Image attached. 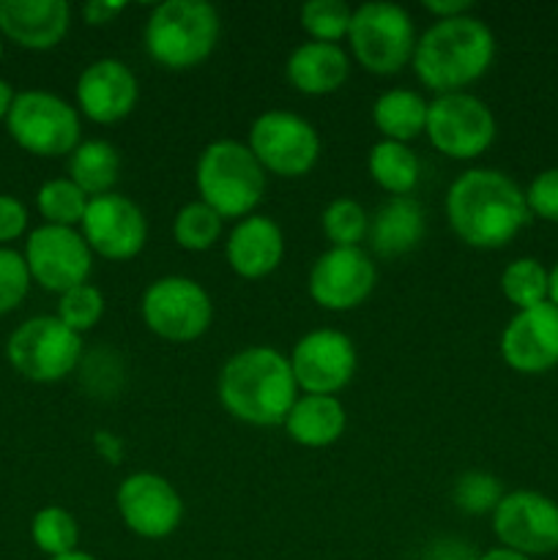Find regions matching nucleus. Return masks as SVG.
Wrapping results in <instances>:
<instances>
[{
    "instance_id": "1",
    "label": "nucleus",
    "mask_w": 558,
    "mask_h": 560,
    "mask_svg": "<svg viewBox=\"0 0 558 560\" xmlns=\"http://www.w3.org/2000/svg\"><path fill=\"white\" fill-rule=\"evenodd\" d=\"M449 228L474 249H501L531 222L525 191L501 170L474 167L446 191Z\"/></svg>"
},
{
    "instance_id": "2",
    "label": "nucleus",
    "mask_w": 558,
    "mask_h": 560,
    "mask_svg": "<svg viewBox=\"0 0 558 560\" xmlns=\"http://www.w3.org/2000/svg\"><path fill=\"white\" fill-rule=\"evenodd\" d=\"M222 408L249 427H279L299 399L288 355L268 345H252L224 361L217 381Z\"/></svg>"
},
{
    "instance_id": "3",
    "label": "nucleus",
    "mask_w": 558,
    "mask_h": 560,
    "mask_svg": "<svg viewBox=\"0 0 558 560\" xmlns=\"http://www.w3.org/2000/svg\"><path fill=\"white\" fill-rule=\"evenodd\" d=\"M496 58V36L474 14L432 22L421 38H416V77L435 96L460 93L487 74Z\"/></svg>"
},
{
    "instance_id": "4",
    "label": "nucleus",
    "mask_w": 558,
    "mask_h": 560,
    "mask_svg": "<svg viewBox=\"0 0 558 560\" xmlns=\"http://www.w3.org/2000/svg\"><path fill=\"white\" fill-rule=\"evenodd\" d=\"M219 31L222 22L217 9L206 0H164L148 16L142 44L153 63L186 71L211 58Z\"/></svg>"
},
{
    "instance_id": "5",
    "label": "nucleus",
    "mask_w": 558,
    "mask_h": 560,
    "mask_svg": "<svg viewBox=\"0 0 558 560\" xmlns=\"http://www.w3.org/2000/svg\"><path fill=\"white\" fill-rule=\"evenodd\" d=\"M200 200L222 219H246L266 195V170L246 142L213 140L202 148L195 167Z\"/></svg>"
},
{
    "instance_id": "6",
    "label": "nucleus",
    "mask_w": 558,
    "mask_h": 560,
    "mask_svg": "<svg viewBox=\"0 0 558 560\" xmlns=\"http://www.w3.org/2000/svg\"><path fill=\"white\" fill-rule=\"evenodd\" d=\"M348 42L361 69L388 77L403 71L414 60L416 27L403 5L370 0L353 9Z\"/></svg>"
},
{
    "instance_id": "7",
    "label": "nucleus",
    "mask_w": 558,
    "mask_h": 560,
    "mask_svg": "<svg viewBox=\"0 0 558 560\" xmlns=\"http://www.w3.org/2000/svg\"><path fill=\"white\" fill-rule=\"evenodd\" d=\"M9 135L33 156L58 159L80 145V113L49 91H22L9 109Z\"/></svg>"
},
{
    "instance_id": "8",
    "label": "nucleus",
    "mask_w": 558,
    "mask_h": 560,
    "mask_svg": "<svg viewBox=\"0 0 558 560\" xmlns=\"http://www.w3.org/2000/svg\"><path fill=\"white\" fill-rule=\"evenodd\" d=\"M142 323L164 342L186 345L211 328L213 301L200 282L189 277H162L140 299Z\"/></svg>"
},
{
    "instance_id": "9",
    "label": "nucleus",
    "mask_w": 558,
    "mask_h": 560,
    "mask_svg": "<svg viewBox=\"0 0 558 560\" xmlns=\"http://www.w3.org/2000/svg\"><path fill=\"white\" fill-rule=\"evenodd\" d=\"M9 364L33 383H58L82 361V337L58 315L31 317L11 331L5 342Z\"/></svg>"
},
{
    "instance_id": "10",
    "label": "nucleus",
    "mask_w": 558,
    "mask_h": 560,
    "mask_svg": "<svg viewBox=\"0 0 558 560\" xmlns=\"http://www.w3.org/2000/svg\"><path fill=\"white\" fill-rule=\"evenodd\" d=\"M425 135L443 156L470 162L490 151L498 124L492 109L474 93H443L432 98L427 107Z\"/></svg>"
},
{
    "instance_id": "11",
    "label": "nucleus",
    "mask_w": 558,
    "mask_h": 560,
    "mask_svg": "<svg viewBox=\"0 0 558 560\" xmlns=\"http://www.w3.org/2000/svg\"><path fill=\"white\" fill-rule=\"evenodd\" d=\"M249 151L266 173L279 178H304L321 159V135L290 109H266L249 126Z\"/></svg>"
},
{
    "instance_id": "12",
    "label": "nucleus",
    "mask_w": 558,
    "mask_h": 560,
    "mask_svg": "<svg viewBox=\"0 0 558 560\" xmlns=\"http://www.w3.org/2000/svg\"><path fill=\"white\" fill-rule=\"evenodd\" d=\"M295 386L304 394L337 397L356 375L359 355L348 334L337 328H312L288 355Z\"/></svg>"
},
{
    "instance_id": "13",
    "label": "nucleus",
    "mask_w": 558,
    "mask_h": 560,
    "mask_svg": "<svg viewBox=\"0 0 558 560\" xmlns=\"http://www.w3.org/2000/svg\"><path fill=\"white\" fill-rule=\"evenodd\" d=\"M115 509L135 536L148 541L167 539L184 520V501L162 474L137 470L115 490Z\"/></svg>"
},
{
    "instance_id": "14",
    "label": "nucleus",
    "mask_w": 558,
    "mask_h": 560,
    "mask_svg": "<svg viewBox=\"0 0 558 560\" xmlns=\"http://www.w3.org/2000/svg\"><path fill=\"white\" fill-rule=\"evenodd\" d=\"M25 262L33 282L49 293L63 295L66 290L88 282L93 271V252L74 228L42 224L27 235Z\"/></svg>"
},
{
    "instance_id": "15",
    "label": "nucleus",
    "mask_w": 558,
    "mask_h": 560,
    "mask_svg": "<svg viewBox=\"0 0 558 560\" xmlns=\"http://www.w3.org/2000/svg\"><path fill=\"white\" fill-rule=\"evenodd\" d=\"M492 534L528 558L550 556L558 550V503L534 490L507 492L492 512Z\"/></svg>"
},
{
    "instance_id": "16",
    "label": "nucleus",
    "mask_w": 558,
    "mask_h": 560,
    "mask_svg": "<svg viewBox=\"0 0 558 560\" xmlns=\"http://www.w3.org/2000/svg\"><path fill=\"white\" fill-rule=\"evenodd\" d=\"M82 238L93 255L109 262L135 260L148 241V219L142 208L126 195L91 197L85 219H82Z\"/></svg>"
},
{
    "instance_id": "17",
    "label": "nucleus",
    "mask_w": 558,
    "mask_h": 560,
    "mask_svg": "<svg viewBox=\"0 0 558 560\" xmlns=\"http://www.w3.org/2000/svg\"><path fill=\"white\" fill-rule=\"evenodd\" d=\"M377 284L375 262L361 246H332L310 268V299L321 310L350 312L364 304Z\"/></svg>"
},
{
    "instance_id": "18",
    "label": "nucleus",
    "mask_w": 558,
    "mask_h": 560,
    "mask_svg": "<svg viewBox=\"0 0 558 560\" xmlns=\"http://www.w3.org/2000/svg\"><path fill=\"white\" fill-rule=\"evenodd\" d=\"M501 359L520 375H542L558 366V306L545 301L520 310L501 334Z\"/></svg>"
},
{
    "instance_id": "19",
    "label": "nucleus",
    "mask_w": 558,
    "mask_h": 560,
    "mask_svg": "<svg viewBox=\"0 0 558 560\" xmlns=\"http://www.w3.org/2000/svg\"><path fill=\"white\" fill-rule=\"evenodd\" d=\"M140 98L135 71L118 58H98L85 66L77 80V113L93 124H118L129 118Z\"/></svg>"
},
{
    "instance_id": "20",
    "label": "nucleus",
    "mask_w": 558,
    "mask_h": 560,
    "mask_svg": "<svg viewBox=\"0 0 558 560\" xmlns=\"http://www.w3.org/2000/svg\"><path fill=\"white\" fill-rule=\"evenodd\" d=\"M224 257H228V266L235 277L249 279V282L271 277L284 257L282 228L263 213L241 219L230 230Z\"/></svg>"
},
{
    "instance_id": "21",
    "label": "nucleus",
    "mask_w": 558,
    "mask_h": 560,
    "mask_svg": "<svg viewBox=\"0 0 558 560\" xmlns=\"http://www.w3.org/2000/svg\"><path fill=\"white\" fill-rule=\"evenodd\" d=\"M71 5L66 0H0V33L16 47L53 49L66 38Z\"/></svg>"
},
{
    "instance_id": "22",
    "label": "nucleus",
    "mask_w": 558,
    "mask_h": 560,
    "mask_svg": "<svg viewBox=\"0 0 558 560\" xmlns=\"http://www.w3.org/2000/svg\"><path fill=\"white\" fill-rule=\"evenodd\" d=\"M284 74L304 96H328L348 82L350 58L339 44L304 42L290 52Z\"/></svg>"
},
{
    "instance_id": "23",
    "label": "nucleus",
    "mask_w": 558,
    "mask_h": 560,
    "mask_svg": "<svg viewBox=\"0 0 558 560\" xmlns=\"http://www.w3.org/2000/svg\"><path fill=\"white\" fill-rule=\"evenodd\" d=\"M290 441L304 448H328L345 435L348 413L337 397L321 394H301L284 419Z\"/></svg>"
},
{
    "instance_id": "24",
    "label": "nucleus",
    "mask_w": 558,
    "mask_h": 560,
    "mask_svg": "<svg viewBox=\"0 0 558 560\" xmlns=\"http://www.w3.org/2000/svg\"><path fill=\"white\" fill-rule=\"evenodd\" d=\"M425 238V208L416 197H388L370 222V244L375 255H408Z\"/></svg>"
},
{
    "instance_id": "25",
    "label": "nucleus",
    "mask_w": 558,
    "mask_h": 560,
    "mask_svg": "<svg viewBox=\"0 0 558 560\" xmlns=\"http://www.w3.org/2000/svg\"><path fill=\"white\" fill-rule=\"evenodd\" d=\"M427 107L430 102L421 93L410 88H392V91H383L372 104V124L381 131L383 140L408 145L410 140L425 135Z\"/></svg>"
},
{
    "instance_id": "26",
    "label": "nucleus",
    "mask_w": 558,
    "mask_h": 560,
    "mask_svg": "<svg viewBox=\"0 0 558 560\" xmlns=\"http://www.w3.org/2000/svg\"><path fill=\"white\" fill-rule=\"evenodd\" d=\"M120 175V153L107 140H85L74 148L69 159V178L88 197H102L113 191Z\"/></svg>"
},
{
    "instance_id": "27",
    "label": "nucleus",
    "mask_w": 558,
    "mask_h": 560,
    "mask_svg": "<svg viewBox=\"0 0 558 560\" xmlns=\"http://www.w3.org/2000/svg\"><path fill=\"white\" fill-rule=\"evenodd\" d=\"M372 180L392 197H408L421 178V162L405 142L381 140L367 156Z\"/></svg>"
},
{
    "instance_id": "28",
    "label": "nucleus",
    "mask_w": 558,
    "mask_h": 560,
    "mask_svg": "<svg viewBox=\"0 0 558 560\" xmlns=\"http://www.w3.org/2000/svg\"><path fill=\"white\" fill-rule=\"evenodd\" d=\"M550 290V271L536 257H518L501 273L503 299L520 310H531L547 301Z\"/></svg>"
},
{
    "instance_id": "29",
    "label": "nucleus",
    "mask_w": 558,
    "mask_h": 560,
    "mask_svg": "<svg viewBox=\"0 0 558 560\" xmlns=\"http://www.w3.org/2000/svg\"><path fill=\"white\" fill-rule=\"evenodd\" d=\"M91 197L71 178H53L38 189L36 206L44 222L55 228H77L82 224Z\"/></svg>"
},
{
    "instance_id": "30",
    "label": "nucleus",
    "mask_w": 558,
    "mask_h": 560,
    "mask_svg": "<svg viewBox=\"0 0 558 560\" xmlns=\"http://www.w3.org/2000/svg\"><path fill=\"white\" fill-rule=\"evenodd\" d=\"M222 222L224 219L213 208L202 200H191L175 213L173 238L186 252H208L222 235Z\"/></svg>"
},
{
    "instance_id": "31",
    "label": "nucleus",
    "mask_w": 558,
    "mask_h": 560,
    "mask_svg": "<svg viewBox=\"0 0 558 560\" xmlns=\"http://www.w3.org/2000/svg\"><path fill=\"white\" fill-rule=\"evenodd\" d=\"M33 545L49 558L66 556L74 552L80 545V525H77L74 514L66 512L63 506H44L36 512L31 523Z\"/></svg>"
},
{
    "instance_id": "32",
    "label": "nucleus",
    "mask_w": 558,
    "mask_h": 560,
    "mask_svg": "<svg viewBox=\"0 0 558 560\" xmlns=\"http://www.w3.org/2000/svg\"><path fill=\"white\" fill-rule=\"evenodd\" d=\"M321 228L326 233V238L332 241V246H359L361 241L370 233V217H367L364 206L353 197H337V200L328 202L321 213Z\"/></svg>"
},
{
    "instance_id": "33",
    "label": "nucleus",
    "mask_w": 558,
    "mask_h": 560,
    "mask_svg": "<svg viewBox=\"0 0 558 560\" xmlns=\"http://www.w3.org/2000/svg\"><path fill=\"white\" fill-rule=\"evenodd\" d=\"M353 9L345 0H310L301 5V27L310 42L339 44L348 38Z\"/></svg>"
},
{
    "instance_id": "34",
    "label": "nucleus",
    "mask_w": 558,
    "mask_h": 560,
    "mask_svg": "<svg viewBox=\"0 0 558 560\" xmlns=\"http://www.w3.org/2000/svg\"><path fill=\"white\" fill-rule=\"evenodd\" d=\"M104 295L96 284H80V288H71L60 295L58 301V320L63 326H69L74 334H85L91 328L98 326V320L104 317Z\"/></svg>"
},
{
    "instance_id": "35",
    "label": "nucleus",
    "mask_w": 558,
    "mask_h": 560,
    "mask_svg": "<svg viewBox=\"0 0 558 560\" xmlns=\"http://www.w3.org/2000/svg\"><path fill=\"white\" fill-rule=\"evenodd\" d=\"M507 495L498 481V476L485 474V470H468L454 481V506L465 514H487L496 512L501 498Z\"/></svg>"
},
{
    "instance_id": "36",
    "label": "nucleus",
    "mask_w": 558,
    "mask_h": 560,
    "mask_svg": "<svg viewBox=\"0 0 558 560\" xmlns=\"http://www.w3.org/2000/svg\"><path fill=\"white\" fill-rule=\"evenodd\" d=\"M31 282L25 255L9 249V246H0V315H9L25 301Z\"/></svg>"
},
{
    "instance_id": "37",
    "label": "nucleus",
    "mask_w": 558,
    "mask_h": 560,
    "mask_svg": "<svg viewBox=\"0 0 558 560\" xmlns=\"http://www.w3.org/2000/svg\"><path fill=\"white\" fill-rule=\"evenodd\" d=\"M525 202L534 217L558 224V167L542 170L525 189Z\"/></svg>"
},
{
    "instance_id": "38",
    "label": "nucleus",
    "mask_w": 558,
    "mask_h": 560,
    "mask_svg": "<svg viewBox=\"0 0 558 560\" xmlns=\"http://www.w3.org/2000/svg\"><path fill=\"white\" fill-rule=\"evenodd\" d=\"M27 228V211L16 197L0 195V244L16 241Z\"/></svg>"
},
{
    "instance_id": "39",
    "label": "nucleus",
    "mask_w": 558,
    "mask_h": 560,
    "mask_svg": "<svg viewBox=\"0 0 558 560\" xmlns=\"http://www.w3.org/2000/svg\"><path fill=\"white\" fill-rule=\"evenodd\" d=\"M421 560H479V556H476L468 541L443 536V539H435L432 545H427Z\"/></svg>"
},
{
    "instance_id": "40",
    "label": "nucleus",
    "mask_w": 558,
    "mask_h": 560,
    "mask_svg": "<svg viewBox=\"0 0 558 560\" xmlns=\"http://www.w3.org/2000/svg\"><path fill=\"white\" fill-rule=\"evenodd\" d=\"M124 11H126V3L91 0V3H85V9H82V16H85L88 25L98 27V25H109V22H113L118 14H124Z\"/></svg>"
},
{
    "instance_id": "41",
    "label": "nucleus",
    "mask_w": 558,
    "mask_h": 560,
    "mask_svg": "<svg viewBox=\"0 0 558 560\" xmlns=\"http://www.w3.org/2000/svg\"><path fill=\"white\" fill-rule=\"evenodd\" d=\"M425 11L427 14L435 16V22L441 20H454V16H465L470 14L474 3L470 0H425Z\"/></svg>"
},
{
    "instance_id": "42",
    "label": "nucleus",
    "mask_w": 558,
    "mask_h": 560,
    "mask_svg": "<svg viewBox=\"0 0 558 560\" xmlns=\"http://www.w3.org/2000/svg\"><path fill=\"white\" fill-rule=\"evenodd\" d=\"M96 452L102 454L104 459H109V463H120V452H124V443H120V438H115L113 432H104L98 430L96 432Z\"/></svg>"
},
{
    "instance_id": "43",
    "label": "nucleus",
    "mask_w": 558,
    "mask_h": 560,
    "mask_svg": "<svg viewBox=\"0 0 558 560\" xmlns=\"http://www.w3.org/2000/svg\"><path fill=\"white\" fill-rule=\"evenodd\" d=\"M479 560H534V558L523 556V552L518 550H509V547H492V550L481 552Z\"/></svg>"
},
{
    "instance_id": "44",
    "label": "nucleus",
    "mask_w": 558,
    "mask_h": 560,
    "mask_svg": "<svg viewBox=\"0 0 558 560\" xmlns=\"http://www.w3.org/2000/svg\"><path fill=\"white\" fill-rule=\"evenodd\" d=\"M14 96H16L14 88H11L5 80H0V120L9 118V109L11 104H14Z\"/></svg>"
},
{
    "instance_id": "45",
    "label": "nucleus",
    "mask_w": 558,
    "mask_h": 560,
    "mask_svg": "<svg viewBox=\"0 0 558 560\" xmlns=\"http://www.w3.org/2000/svg\"><path fill=\"white\" fill-rule=\"evenodd\" d=\"M547 301H550L553 306H558V262L550 271V290H547Z\"/></svg>"
},
{
    "instance_id": "46",
    "label": "nucleus",
    "mask_w": 558,
    "mask_h": 560,
    "mask_svg": "<svg viewBox=\"0 0 558 560\" xmlns=\"http://www.w3.org/2000/svg\"><path fill=\"white\" fill-rule=\"evenodd\" d=\"M49 560H98L96 556H91V552H82V550H74V552H66V556H58V558H49Z\"/></svg>"
},
{
    "instance_id": "47",
    "label": "nucleus",
    "mask_w": 558,
    "mask_h": 560,
    "mask_svg": "<svg viewBox=\"0 0 558 560\" xmlns=\"http://www.w3.org/2000/svg\"><path fill=\"white\" fill-rule=\"evenodd\" d=\"M0 58H3V44H0Z\"/></svg>"
}]
</instances>
